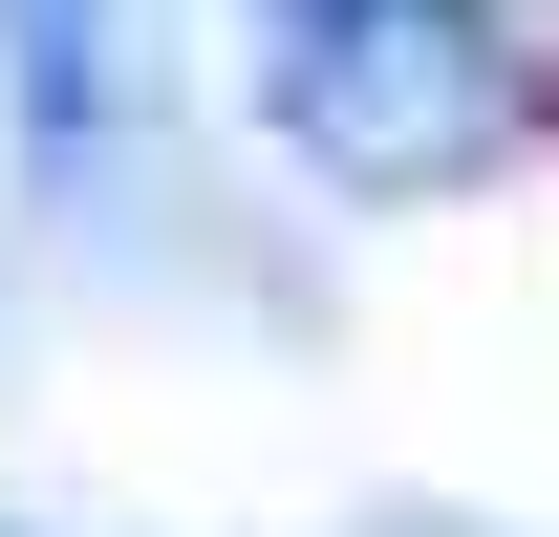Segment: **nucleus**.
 <instances>
[{
    "mask_svg": "<svg viewBox=\"0 0 559 537\" xmlns=\"http://www.w3.org/2000/svg\"><path fill=\"white\" fill-rule=\"evenodd\" d=\"M259 108H280V151H301L323 194H366V215L474 194V172H516V130H538L495 0H259Z\"/></svg>",
    "mask_w": 559,
    "mask_h": 537,
    "instance_id": "nucleus-1",
    "label": "nucleus"
},
{
    "mask_svg": "<svg viewBox=\"0 0 559 537\" xmlns=\"http://www.w3.org/2000/svg\"><path fill=\"white\" fill-rule=\"evenodd\" d=\"M0 108H22V172L108 151V108H130V0H0Z\"/></svg>",
    "mask_w": 559,
    "mask_h": 537,
    "instance_id": "nucleus-2",
    "label": "nucleus"
}]
</instances>
